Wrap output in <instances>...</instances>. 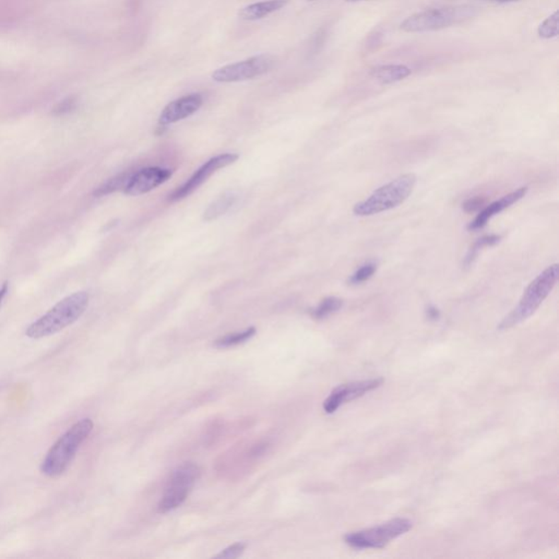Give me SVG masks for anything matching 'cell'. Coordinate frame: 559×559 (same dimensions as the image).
I'll use <instances>...</instances> for the list:
<instances>
[{"mask_svg":"<svg viewBox=\"0 0 559 559\" xmlns=\"http://www.w3.org/2000/svg\"><path fill=\"white\" fill-rule=\"evenodd\" d=\"M88 305L89 294L87 292L70 295L59 301L41 318L34 321L25 331V335L31 339H41L55 335L83 316Z\"/></svg>","mask_w":559,"mask_h":559,"instance_id":"1","label":"cell"},{"mask_svg":"<svg viewBox=\"0 0 559 559\" xmlns=\"http://www.w3.org/2000/svg\"><path fill=\"white\" fill-rule=\"evenodd\" d=\"M92 429H93V422L90 419H81L70 427L49 449L42 462V472L51 477L63 474L70 463L73 462L80 446L91 434Z\"/></svg>","mask_w":559,"mask_h":559,"instance_id":"2","label":"cell"},{"mask_svg":"<svg viewBox=\"0 0 559 559\" xmlns=\"http://www.w3.org/2000/svg\"><path fill=\"white\" fill-rule=\"evenodd\" d=\"M558 269V265L555 263L533 280L523 293L519 304L499 323V330L512 328L534 315L556 285Z\"/></svg>","mask_w":559,"mask_h":559,"instance_id":"3","label":"cell"},{"mask_svg":"<svg viewBox=\"0 0 559 559\" xmlns=\"http://www.w3.org/2000/svg\"><path fill=\"white\" fill-rule=\"evenodd\" d=\"M415 185L416 176L414 174H403L390 183L379 187L365 200L356 203L353 208V213L357 217H371L395 209L412 195Z\"/></svg>","mask_w":559,"mask_h":559,"instance_id":"4","label":"cell"},{"mask_svg":"<svg viewBox=\"0 0 559 559\" xmlns=\"http://www.w3.org/2000/svg\"><path fill=\"white\" fill-rule=\"evenodd\" d=\"M475 13H476L475 8L471 6L425 10L422 13H415L405 19L400 27L401 30L409 33L436 31L467 21L474 17Z\"/></svg>","mask_w":559,"mask_h":559,"instance_id":"5","label":"cell"},{"mask_svg":"<svg viewBox=\"0 0 559 559\" xmlns=\"http://www.w3.org/2000/svg\"><path fill=\"white\" fill-rule=\"evenodd\" d=\"M412 521L407 518H395L392 520L345 535L344 541L347 545L357 548H383L391 541L405 534L412 529Z\"/></svg>","mask_w":559,"mask_h":559,"instance_id":"6","label":"cell"},{"mask_svg":"<svg viewBox=\"0 0 559 559\" xmlns=\"http://www.w3.org/2000/svg\"><path fill=\"white\" fill-rule=\"evenodd\" d=\"M199 476L200 469L195 463L186 462L179 465L172 474L164 494L157 505L160 514H167L183 505Z\"/></svg>","mask_w":559,"mask_h":559,"instance_id":"7","label":"cell"},{"mask_svg":"<svg viewBox=\"0 0 559 559\" xmlns=\"http://www.w3.org/2000/svg\"><path fill=\"white\" fill-rule=\"evenodd\" d=\"M275 58L270 55H258L219 68L213 73L212 78L217 83H231L253 79L267 73L275 65Z\"/></svg>","mask_w":559,"mask_h":559,"instance_id":"8","label":"cell"},{"mask_svg":"<svg viewBox=\"0 0 559 559\" xmlns=\"http://www.w3.org/2000/svg\"><path fill=\"white\" fill-rule=\"evenodd\" d=\"M383 378L367 379V380L353 381L337 387L323 403V410L331 414L345 403L361 398L369 391L375 390L383 385Z\"/></svg>","mask_w":559,"mask_h":559,"instance_id":"9","label":"cell"},{"mask_svg":"<svg viewBox=\"0 0 559 559\" xmlns=\"http://www.w3.org/2000/svg\"><path fill=\"white\" fill-rule=\"evenodd\" d=\"M237 159H239V155H234V153H225V155H217V157L210 159L209 161L205 162L200 169H198L196 171V173L193 174L188 181L174 191L169 199L172 201L184 199V198L191 195L193 191H195L199 186L203 185L215 172L233 164L237 161Z\"/></svg>","mask_w":559,"mask_h":559,"instance_id":"10","label":"cell"},{"mask_svg":"<svg viewBox=\"0 0 559 559\" xmlns=\"http://www.w3.org/2000/svg\"><path fill=\"white\" fill-rule=\"evenodd\" d=\"M171 169L162 167H148L133 174L124 191L128 196H139L149 193L157 186L165 183L172 176Z\"/></svg>","mask_w":559,"mask_h":559,"instance_id":"11","label":"cell"},{"mask_svg":"<svg viewBox=\"0 0 559 559\" xmlns=\"http://www.w3.org/2000/svg\"><path fill=\"white\" fill-rule=\"evenodd\" d=\"M203 102V97L200 95H196V93L171 102L162 111L161 116H160V124L167 126L187 119L200 109Z\"/></svg>","mask_w":559,"mask_h":559,"instance_id":"12","label":"cell"},{"mask_svg":"<svg viewBox=\"0 0 559 559\" xmlns=\"http://www.w3.org/2000/svg\"><path fill=\"white\" fill-rule=\"evenodd\" d=\"M527 193H528V187H521V188L500 198L499 200L487 205L469 224V231H479V229H483L488 223L489 220L520 201L527 195Z\"/></svg>","mask_w":559,"mask_h":559,"instance_id":"13","label":"cell"},{"mask_svg":"<svg viewBox=\"0 0 559 559\" xmlns=\"http://www.w3.org/2000/svg\"><path fill=\"white\" fill-rule=\"evenodd\" d=\"M289 0H268L263 3L253 4L243 8L239 13L241 19L258 20L275 13L277 10L282 9L289 4Z\"/></svg>","mask_w":559,"mask_h":559,"instance_id":"14","label":"cell"},{"mask_svg":"<svg viewBox=\"0 0 559 559\" xmlns=\"http://www.w3.org/2000/svg\"><path fill=\"white\" fill-rule=\"evenodd\" d=\"M410 68L404 65L377 66L371 70V77L383 85H391L405 79L411 75Z\"/></svg>","mask_w":559,"mask_h":559,"instance_id":"15","label":"cell"},{"mask_svg":"<svg viewBox=\"0 0 559 559\" xmlns=\"http://www.w3.org/2000/svg\"><path fill=\"white\" fill-rule=\"evenodd\" d=\"M237 195L234 191H227V193H223L205 210L203 213V220L207 222H211L213 220L219 219L235 205Z\"/></svg>","mask_w":559,"mask_h":559,"instance_id":"16","label":"cell"},{"mask_svg":"<svg viewBox=\"0 0 559 559\" xmlns=\"http://www.w3.org/2000/svg\"><path fill=\"white\" fill-rule=\"evenodd\" d=\"M343 306L342 299H337V297H327L323 299L320 304L311 311V316L317 320L327 318L331 316L332 313H337L340 311Z\"/></svg>","mask_w":559,"mask_h":559,"instance_id":"17","label":"cell"},{"mask_svg":"<svg viewBox=\"0 0 559 559\" xmlns=\"http://www.w3.org/2000/svg\"><path fill=\"white\" fill-rule=\"evenodd\" d=\"M256 335L255 327L247 328L246 330L241 331V332L233 333V335H225V337H220L215 342L217 347H231L235 345L241 344V343L247 342L251 340V337Z\"/></svg>","mask_w":559,"mask_h":559,"instance_id":"18","label":"cell"},{"mask_svg":"<svg viewBox=\"0 0 559 559\" xmlns=\"http://www.w3.org/2000/svg\"><path fill=\"white\" fill-rule=\"evenodd\" d=\"M500 239H502V237L498 236V235H486V236H483L482 239H477L474 245H473L470 251H469L468 255L465 256V267L468 268L472 265L473 261L476 259L479 253H480L484 247L494 246V245L499 243Z\"/></svg>","mask_w":559,"mask_h":559,"instance_id":"19","label":"cell"},{"mask_svg":"<svg viewBox=\"0 0 559 559\" xmlns=\"http://www.w3.org/2000/svg\"><path fill=\"white\" fill-rule=\"evenodd\" d=\"M377 271V263L375 261H369L365 263L362 267L359 268L351 277L349 279V283L351 285H359L362 283L366 282L367 280L371 279L375 272Z\"/></svg>","mask_w":559,"mask_h":559,"instance_id":"20","label":"cell"},{"mask_svg":"<svg viewBox=\"0 0 559 559\" xmlns=\"http://www.w3.org/2000/svg\"><path fill=\"white\" fill-rule=\"evenodd\" d=\"M558 21L559 13H553L551 17L547 18L542 25L539 28L538 32L542 39H553L558 35Z\"/></svg>","mask_w":559,"mask_h":559,"instance_id":"21","label":"cell"},{"mask_svg":"<svg viewBox=\"0 0 559 559\" xmlns=\"http://www.w3.org/2000/svg\"><path fill=\"white\" fill-rule=\"evenodd\" d=\"M131 175H133V174H124V175H119V176L111 179V181H107V184H104L102 187H100V188L95 191V196L101 197V196L109 195V193H113V191H117V189L125 188V186L127 185L128 181L131 179Z\"/></svg>","mask_w":559,"mask_h":559,"instance_id":"22","label":"cell"},{"mask_svg":"<svg viewBox=\"0 0 559 559\" xmlns=\"http://www.w3.org/2000/svg\"><path fill=\"white\" fill-rule=\"evenodd\" d=\"M246 548V545L244 544V543H235V544L231 545V546L227 547L225 550H223L222 552L220 553L219 555L215 556V558H223V559H235L239 558L241 554H243L244 551Z\"/></svg>","mask_w":559,"mask_h":559,"instance_id":"23","label":"cell"},{"mask_svg":"<svg viewBox=\"0 0 559 559\" xmlns=\"http://www.w3.org/2000/svg\"><path fill=\"white\" fill-rule=\"evenodd\" d=\"M484 203L485 199H483L482 197H474L465 201V203H463L462 208L465 212H475L477 210H480Z\"/></svg>","mask_w":559,"mask_h":559,"instance_id":"24","label":"cell"},{"mask_svg":"<svg viewBox=\"0 0 559 559\" xmlns=\"http://www.w3.org/2000/svg\"><path fill=\"white\" fill-rule=\"evenodd\" d=\"M76 107V100L73 97H68V99L64 100L63 102L58 104L57 107L55 109V113L59 114H66L69 113V112L73 111V109Z\"/></svg>","mask_w":559,"mask_h":559,"instance_id":"25","label":"cell"},{"mask_svg":"<svg viewBox=\"0 0 559 559\" xmlns=\"http://www.w3.org/2000/svg\"><path fill=\"white\" fill-rule=\"evenodd\" d=\"M427 317L429 319H432V320H436V319L439 318V311L434 306H428L427 307Z\"/></svg>","mask_w":559,"mask_h":559,"instance_id":"26","label":"cell"},{"mask_svg":"<svg viewBox=\"0 0 559 559\" xmlns=\"http://www.w3.org/2000/svg\"><path fill=\"white\" fill-rule=\"evenodd\" d=\"M8 287L7 283L4 284V287L0 289V304H1V301H3L4 297H5L6 293H7Z\"/></svg>","mask_w":559,"mask_h":559,"instance_id":"27","label":"cell"},{"mask_svg":"<svg viewBox=\"0 0 559 559\" xmlns=\"http://www.w3.org/2000/svg\"><path fill=\"white\" fill-rule=\"evenodd\" d=\"M496 3H512V1H518V0H492Z\"/></svg>","mask_w":559,"mask_h":559,"instance_id":"28","label":"cell"},{"mask_svg":"<svg viewBox=\"0 0 559 559\" xmlns=\"http://www.w3.org/2000/svg\"><path fill=\"white\" fill-rule=\"evenodd\" d=\"M349 3H357V1H366V0H347Z\"/></svg>","mask_w":559,"mask_h":559,"instance_id":"29","label":"cell"}]
</instances>
